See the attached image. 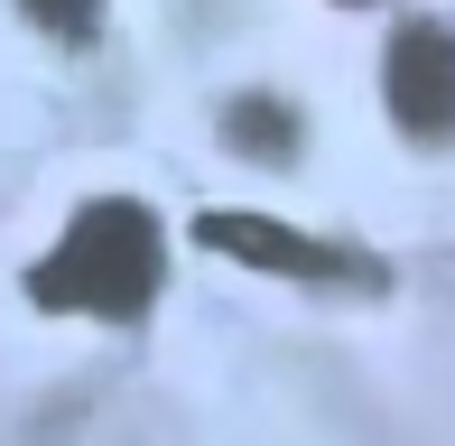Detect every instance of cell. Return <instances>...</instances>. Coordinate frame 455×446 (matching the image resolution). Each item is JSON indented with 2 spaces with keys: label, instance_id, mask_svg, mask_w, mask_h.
Instances as JSON below:
<instances>
[{
  "label": "cell",
  "instance_id": "obj_1",
  "mask_svg": "<svg viewBox=\"0 0 455 446\" xmlns=\"http://www.w3.org/2000/svg\"><path fill=\"white\" fill-rule=\"evenodd\" d=\"M168 289V223L140 195H84L66 233L28 260V307L93 316V326H140Z\"/></svg>",
  "mask_w": 455,
  "mask_h": 446
},
{
  "label": "cell",
  "instance_id": "obj_2",
  "mask_svg": "<svg viewBox=\"0 0 455 446\" xmlns=\"http://www.w3.org/2000/svg\"><path fill=\"white\" fill-rule=\"evenodd\" d=\"M381 84H390V121L419 139L455 131V28L446 19H409L381 56Z\"/></svg>",
  "mask_w": 455,
  "mask_h": 446
},
{
  "label": "cell",
  "instance_id": "obj_3",
  "mask_svg": "<svg viewBox=\"0 0 455 446\" xmlns=\"http://www.w3.org/2000/svg\"><path fill=\"white\" fill-rule=\"evenodd\" d=\"M196 242L223 251V260H242V270H270V279H344V270L363 279V260H344L335 242L298 233V223H279V214H233V205L196 214Z\"/></svg>",
  "mask_w": 455,
  "mask_h": 446
},
{
  "label": "cell",
  "instance_id": "obj_4",
  "mask_svg": "<svg viewBox=\"0 0 455 446\" xmlns=\"http://www.w3.org/2000/svg\"><path fill=\"white\" fill-rule=\"evenodd\" d=\"M102 10H112V0H19V19H28L37 37H56V47H93Z\"/></svg>",
  "mask_w": 455,
  "mask_h": 446
},
{
  "label": "cell",
  "instance_id": "obj_5",
  "mask_svg": "<svg viewBox=\"0 0 455 446\" xmlns=\"http://www.w3.org/2000/svg\"><path fill=\"white\" fill-rule=\"evenodd\" d=\"M233 131H242V139H260L251 158H288V149H298V121H279L270 103H242V112H233Z\"/></svg>",
  "mask_w": 455,
  "mask_h": 446
},
{
  "label": "cell",
  "instance_id": "obj_6",
  "mask_svg": "<svg viewBox=\"0 0 455 446\" xmlns=\"http://www.w3.org/2000/svg\"><path fill=\"white\" fill-rule=\"evenodd\" d=\"M344 10H371V0H344Z\"/></svg>",
  "mask_w": 455,
  "mask_h": 446
}]
</instances>
